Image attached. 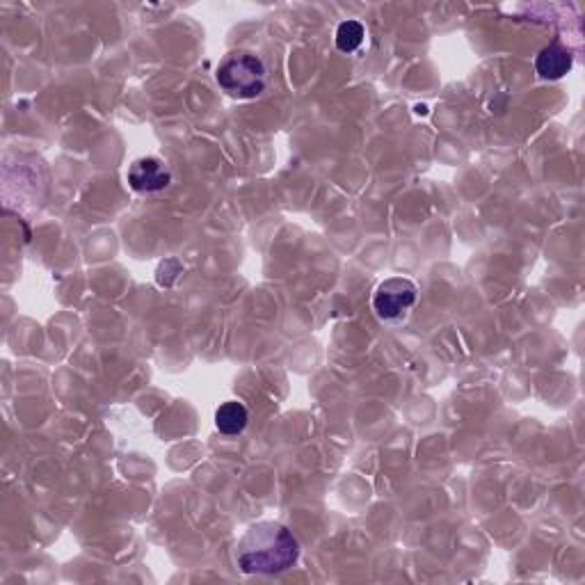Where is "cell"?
Listing matches in <instances>:
<instances>
[{"label": "cell", "instance_id": "1", "mask_svg": "<svg viewBox=\"0 0 585 585\" xmlns=\"http://www.w3.org/2000/svg\"><path fill=\"white\" fill-rule=\"evenodd\" d=\"M300 544L284 524L261 522L236 544V563L245 574H282L298 563Z\"/></svg>", "mask_w": 585, "mask_h": 585}, {"label": "cell", "instance_id": "2", "mask_svg": "<svg viewBox=\"0 0 585 585\" xmlns=\"http://www.w3.org/2000/svg\"><path fill=\"white\" fill-rule=\"evenodd\" d=\"M266 64L259 55L238 51L229 53L218 67V85L234 99H256L268 83Z\"/></svg>", "mask_w": 585, "mask_h": 585}, {"label": "cell", "instance_id": "3", "mask_svg": "<svg viewBox=\"0 0 585 585\" xmlns=\"http://www.w3.org/2000/svg\"><path fill=\"white\" fill-rule=\"evenodd\" d=\"M416 284L405 277H389L375 288L373 309L382 320L403 318L416 304Z\"/></svg>", "mask_w": 585, "mask_h": 585}, {"label": "cell", "instance_id": "4", "mask_svg": "<svg viewBox=\"0 0 585 585\" xmlns=\"http://www.w3.org/2000/svg\"><path fill=\"white\" fill-rule=\"evenodd\" d=\"M128 186L135 192H160L172 183V174L163 160L158 158H138L128 167Z\"/></svg>", "mask_w": 585, "mask_h": 585}, {"label": "cell", "instance_id": "5", "mask_svg": "<svg viewBox=\"0 0 585 585\" xmlns=\"http://www.w3.org/2000/svg\"><path fill=\"white\" fill-rule=\"evenodd\" d=\"M572 53L560 42H551L549 46H544L542 51L535 58V71L544 78V80H560L567 71L572 69Z\"/></svg>", "mask_w": 585, "mask_h": 585}, {"label": "cell", "instance_id": "6", "mask_svg": "<svg viewBox=\"0 0 585 585\" xmlns=\"http://www.w3.org/2000/svg\"><path fill=\"white\" fill-rule=\"evenodd\" d=\"M247 421H250V412L238 400H229V403L220 405L218 412H215V426H218L222 435L229 437L240 435L247 428Z\"/></svg>", "mask_w": 585, "mask_h": 585}, {"label": "cell", "instance_id": "7", "mask_svg": "<svg viewBox=\"0 0 585 585\" xmlns=\"http://www.w3.org/2000/svg\"><path fill=\"white\" fill-rule=\"evenodd\" d=\"M366 30L359 21H343L336 30V48L343 53H355L364 44Z\"/></svg>", "mask_w": 585, "mask_h": 585}]
</instances>
